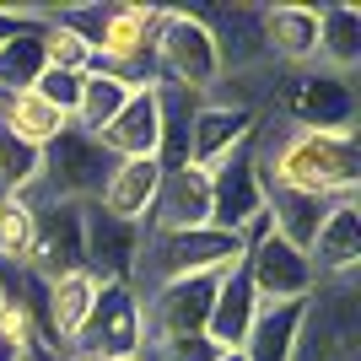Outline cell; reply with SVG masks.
Here are the masks:
<instances>
[{"instance_id": "d6a6232c", "label": "cell", "mask_w": 361, "mask_h": 361, "mask_svg": "<svg viewBox=\"0 0 361 361\" xmlns=\"http://www.w3.org/2000/svg\"><path fill=\"white\" fill-rule=\"evenodd\" d=\"M114 361H146V356H114Z\"/></svg>"}, {"instance_id": "ba28073f", "label": "cell", "mask_w": 361, "mask_h": 361, "mask_svg": "<svg viewBox=\"0 0 361 361\" xmlns=\"http://www.w3.org/2000/svg\"><path fill=\"white\" fill-rule=\"evenodd\" d=\"M243 275H248L259 302H313V291H318L307 254L281 243L275 232H264L259 243L243 248Z\"/></svg>"}, {"instance_id": "9c48e42d", "label": "cell", "mask_w": 361, "mask_h": 361, "mask_svg": "<svg viewBox=\"0 0 361 361\" xmlns=\"http://www.w3.org/2000/svg\"><path fill=\"white\" fill-rule=\"evenodd\" d=\"M146 324H140V291L135 286H103L97 307L87 318V334L75 340V356L87 361H114V356H140Z\"/></svg>"}, {"instance_id": "1f68e13d", "label": "cell", "mask_w": 361, "mask_h": 361, "mask_svg": "<svg viewBox=\"0 0 361 361\" xmlns=\"http://www.w3.org/2000/svg\"><path fill=\"white\" fill-rule=\"evenodd\" d=\"M54 361H87V356H75V350H65V356H54Z\"/></svg>"}, {"instance_id": "6da1fadb", "label": "cell", "mask_w": 361, "mask_h": 361, "mask_svg": "<svg viewBox=\"0 0 361 361\" xmlns=\"http://www.w3.org/2000/svg\"><path fill=\"white\" fill-rule=\"evenodd\" d=\"M254 162L264 189H302L318 200L361 195V140L356 130H297L259 119Z\"/></svg>"}, {"instance_id": "9a60e30c", "label": "cell", "mask_w": 361, "mask_h": 361, "mask_svg": "<svg viewBox=\"0 0 361 361\" xmlns=\"http://www.w3.org/2000/svg\"><path fill=\"white\" fill-rule=\"evenodd\" d=\"M259 108H238V103H205L195 108V130H189V162L205 167V173H216V167L232 157V151H243L248 140L259 135Z\"/></svg>"}, {"instance_id": "603a6c76", "label": "cell", "mask_w": 361, "mask_h": 361, "mask_svg": "<svg viewBox=\"0 0 361 361\" xmlns=\"http://www.w3.org/2000/svg\"><path fill=\"white\" fill-rule=\"evenodd\" d=\"M0 130H11L16 140H27V146L44 151L49 140H60L65 130H71V119H65L60 108H49L38 92H6V97H0Z\"/></svg>"}, {"instance_id": "4316f807", "label": "cell", "mask_w": 361, "mask_h": 361, "mask_svg": "<svg viewBox=\"0 0 361 361\" xmlns=\"http://www.w3.org/2000/svg\"><path fill=\"white\" fill-rule=\"evenodd\" d=\"M38 238V200H0V270H27Z\"/></svg>"}, {"instance_id": "3957f363", "label": "cell", "mask_w": 361, "mask_h": 361, "mask_svg": "<svg viewBox=\"0 0 361 361\" xmlns=\"http://www.w3.org/2000/svg\"><path fill=\"white\" fill-rule=\"evenodd\" d=\"M270 124H297V130H356V87L350 75H334L324 65L307 71H275V87L264 92Z\"/></svg>"}, {"instance_id": "5b68a950", "label": "cell", "mask_w": 361, "mask_h": 361, "mask_svg": "<svg viewBox=\"0 0 361 361\" xmlns=\"http://www.w3.org/2000/svg\"><path fill=\"white\" fill-rule=\"evenodd\" d=\"M243 259V243L221 226H189V232H146L135 291L183 281V275H221Z\"/></svg>"}, {"instance_id": "f546056e", "label": "cell", "mask_w": 361, "mask_h": 361, "mask_svg": "<svg viewBox=\"0 0 361 361\" xmlns=\"http://www.w3.org/2000/svg\"><path fill=\"white\" fill-rule=\"evenodd\" d=\"M49 16H54V6H0V44L38 27V22H49Z\"/></svg>"}, {"instance_id": "8fae6325", "label": "cell", "mask_w": 361, "mask_h": 361, "mask_svg": "<svg viewBox=\"0 0 361 361\" xmlns=\"http://www.w3.org/2000/svg\"><path fill=\"white\" fill-rule=\"evenodd\" d=\"M259 49L275 71H307L318 65V6L281 0L259 11Z\"/></svg>"}, {"instance_id": "5bb4252c", "label": "cell", "mask_w": 361, "mask_h": 361, "mask_svg": "<svg viewBox=\"0 0 361 361\" xmlns=\"http://www.w3.org/2000/svg\"><path fill=\"white\" fill-rule=\"evenodd\" d=\"M307 264H313L318 286H334V281H356L361 270V195L334 200L324 226H318L313 248H307Z\"/></svg>"}, {"instance_id": "83f0119b", "label": "cell", "mask_w": 361, "mask_h": 361, "mask_svg": "<svg viewBox=\"0 0 361 361\" xmlns=\"http://www.w3.org/2000/svg\"><path fill=\"white\" fill-rule=\"evenodd\" d=\"M44 65H49V71L87 75V71H97V54H92V44L81 38V32H71L60 16H49V27H44Z\"/></svg>"}, {"instance_id": "4dcf8cb0", "label": "cell", "mask_w": 361, "mask_h": 361, "mask_svg": "<svg viewBox=\"0 0 361 361\" xmlns=\"http://www.w3.org/2000/svg\"><path fill=\"white\" fill-rule=\"evenodd\" d=\"M216 361H243V350H221V356H216Z\"/></svg>"}, {"instance_id": "2e32d148", "label": "cell", "mask_w": 361, "mask_h": 361, "mask_svg": "<svg viewBox=\"0 0 361 361\" xmlns=\"http://www.w3.org/2000/svg\"><path fill=\"white\" fill-rule=\"evenodd\" d=\"M92 140H97L114 162L157 157V151H162V92H157V87H135L130 97H124V108Z\"/></svg>"}, {"instance_id": "cb8c5ba5", "label": "cell", "mask_w": 361, "mask_h": 361, "mask_svg": "<svg viewBox=\"0 0 361 361\" xmlns=\"http://www.w3.org/2000/svg\"><path fill=\"white\" fill-rule=\"evenodd\" d=\"M130 81H119L114 71H87L81 75V97H75V114H71V130H81V135H97L114 114L124 108V97H130Z\"/></svg>"}, {"instance_id": "484cf974", "label": "cell", "mask_w": 361, "mask_h": 361, "mask_svg": "<svg viewBox=\"0 0 361 361\" xmlns=\"http://www.w3.org/2000/svg\"><path fill=\"white\" fill-rule=\"evenodd\" d=\"M44 27L49 22H38V27L0 44V97L6 92H32V81L44 75Z\"/></svg>"}, {"instance_id": "8992f818", "label": "cell", "mask_w": 361, "mask_h": 361, "mask_svg": "<svg viewBox=\"0 0 361 361\" xmlns=\"http://www.w3.org/2000/svg\"><path fill=\"white\" fill-rule=\"evenodd\" d=\"M108 173H114V157L92 135H81V130H65L60 140L44 146V200L92 205Z\"/></svg>"}, {"instance_id": "52a82bcc", "label": "cell", "mask_w": 361, "mask_h": 361, "mask_svg": "<svg viewBox=\"0 0 361 361\" xmlns=\"http://www.w3.org/2000/svg\"><path fill=\"white\" fill-rule=\"evenodd\" d=\"M27 270L38 275V281L87 270V205L44 200V195H38V238H32Z\"/></svg>"}, {"instance_id": "4fadbf2b", "label": "cell", "mask_w": 361, "mask_h": 361, "mask_svg": "<svg viewBox=\"0 0 361 361\" xmlns=\"http://www.w3.org/2000/svg\"><path fill=\"white\" fill-rule=\"evenodd\" d=\"M140 248H146V226L114 221L97 205H87V270L103 286H135L140 275Z\"/></svg>"}, {"instance_id": "277c9868", "label": "cell", "mask_w": 361, "mask_h": 361, "mask_svg": "<svg viewBox=\"0 0 361 361\" xmlns=\"http://www.w3.org/2000/svg\"><path fill=\"white\" fill-rule=\"evenodd\" d=\"M157 87H178L195 97H211L221 87V44L211 32V16L200 11H162L157 22Z\"/></svg>"}, {"instance_id": "30bf717a", "label": "cell", "mask_w": 361, "mask_h": 361, "mask_svg": "<svg viewBox=\"0 0 361 361\" xmlns=\"http://www.w3.org/2000/svg\"><path fill=\"white\" fill-rule=\"evenodd\" d=\"M103 297V281L92 270H71V275H54L44 281V307H38V329H44V345L54 356L75 350V340L87 334V318Z\"/></svg>"}, {"instance_id": "e0dca14e", "label": "cell", "mask_w": 361, "mask_h": 361, "mask_svg": "<svg viewBox=\"0 0 361 361\" xmlns=\"http://www.w3.org/2000/svg\"><path fill=\"white\" fill-rule=\"evenodd\" d=\"M189 226H211V173L195 162L162 173L157 205L146 216V232H189Z\"/></svg>"}, {"instance_id": "ac0fdd59", "label": "cell", "mask_w": 361, "mask_h": 361, "mask_svg": "<svg viewBox=\"0 0 361 361\" xmlns=\"http://www.w3.org/2000/svg\"><path fill=\"white\" fill-rule=\"evenodd\" d=\"M157 189H162V162L157 157H140V162H114V173L97 189V211L114 216V221H135L146 226L151 205H157Z\"/></svg>"}, {"instance_id": "7402d4cb", "label": "cell", "mask_w": 361, "mask_h": 361, "mask_svg": "<svg viewBox=\"0 0 361 361\" xmlns=\"http://www.w3.org/2000/svg\"><path fill=\"white\" fill-rule=\"evenodd\" d=\"M318 65L334 75L361 65V6H318Z\"/></svg>"}, {"instance_id": "d6986e66", "label": "cell", "mask_w": 361, "mask_h": 361, "mask_svg": "<svg viewBox=\"0 0 361 361\" xmlns=\"http://www.w3.org/2000/svg\"><path fill=\"white\" fill-rule=\"evenodd\" d=\"M254 318H259V297H254L248 275H243V259H238V264L221 270V281H216V302H211V318H205V334H211L221 350H243Z\"/></svg>"}, {"instance_id": "d4e9b609", "label": "cell", "mask_w": 361, "mask_h": 361, "mask_svg": "<svg viewBox=\"0 0 361 361\" xmlns=\"http://www.w3.org/2000/svg\"><path fill=\"white\" fill-rule=\"evenodd\" d=\"M44 195V151L0 130V200H38Z\"/></svg>"}, {"instance_id": "7c38bea8", "label": "cell", "mask_w": 361, "mask_h": 361, "mask_svg": "<svg viewBox=\"0 0 361 361\" xmlns=\"http://www.w3.org/2000/svg\"><path fill=\"white\" fill-rule=\"evenodd\" d=\"M254 216H264V178H259L254 140H248L243 151H232L211 173V226H221V232L238 238Z\"/></svg>"}, {"instance_id": "ffe728a7", "label": "cell", "mask_w": 361, "mask_h": 361, "mask_svg": "<svg viewBox=\"0 0 361 361\" xmlns=\"http://www.w3.org/2000/svg\"><path fill=\"white\" fill-rule=\"evenodd\" d=\"M307 307L313 302H259V318L243 340V361H297Z\"/></svg>"}, {"instance_id": "44dd1931", "label": "cell", "mask_w": 361, "mask_h": 361, "mask_svg": "<svg viewBox=\"0 0 361 361\" xmlns=\"http://www.w3.org/2000/svg\"><path fill=\"white\" fill-rule=\"evenodd\" d=\"M334 200H318V195H302V189H264V216H270V232L291 248H313L318 226L329 216Z\"/></svg>"}, {"instance_id": "836d02e7", "label": "cell", "mask_w": 361, "mask_h": 361, "mask_svg": "<svg viewBox=\"0 0 361 361\" xmlns=\"http://www.w3.org/2000/svg\"><path fill=\"white\" fill-rule=\"evenodd\" d=\"M0 302H6V281H0Z\"/></svg>"}, {"instance_id": "f1b7e54d", "label": "cell", "mask_w": 361, "mask_h": 361, "mask_svg": "<svg viewBox=\"0 0 361 361\" xmlns=\"http://www.w3.org/2000/svg\"><path fill=\"white\" fill-rule=\"evenodd\" d=\"M32 92H38L49 108H60L65 119H71V114H75V97H81V75H71V71H49V65H44V75L32 81Z\"/></svg>"}, {"instance_id": "7a4b0ae2", "label": "cell", "mask_w": 361, "mask_h": 361, "mask_svg": "<svg viewBox=\"0 0 361 361\" xmlns=\"http://www.w3.org/2000/svg\"><path fill=\"white\" fill-rule=\"evenodd\" d=\"M71 32H81L97 54V71H114L130 87H157V22L162 6H60L54 11Z\"/></svg>"}]
</instances>
